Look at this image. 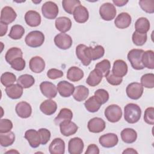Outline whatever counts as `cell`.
I'll list each match as a JSON object with an SVG mask.
<instances>
[{"label":"cell","instance_id":"277c9868","mask_svg":"<svg viewBox=\"0 0 154 154\" xmlns=\"http://www.w3.org/2000/svg\"><path fill=\"white\" fill-rule=\"evenodd\" d=\"M104 114L109 122L111 123H116L119 122L122 118V111L119 105L112 104L106 108Z\"/></svg>","mask_w":154,"mask_h":154},{"label":"cell","instance_id":"4316f807","mask_svg":"<svg viewBox=\"0 0 154 154\" xmlns=\"http://www.w3.org/2000/svg\"><path fill=\"white\" fill-rule=\"evenodd\" d=\"M23 87L18 84H13L6 87L5 92L7 96L12 99H19L23 94Z\"/></svg>","mask_w":154,"mask_h":154},{"label":"cell","instance_id":"f35d334b","mask_svg":"<svg viewBox=\"0 0 154 154\" xmlns=\"http://www.w3.org/2000/svg\"><path fill=\"white\" fill-rule=\"evenodd\" d=\"M80 5L81 2L79 0H63L62 1L63 9L70 14H73L75 8Z\"/></svg>","mask_w":154,"mask_h":154},{"label":"cell","instance_id":"ac0fdd59","mask_svg":"<svg viewBox=\"0 0 154 154\" xmlns=\"http://www.w3.org/2000/svg\"><path fill=\"white\" fill-rule=\"evenodd\" d=\"M15 110L18 116L22 119L30 117L32 113V108L30 104L24 101L19 102L16 106Z\"/></svg>","mask_w":154,"mask_h":154},{"label":"cell","instance_id":"f6af8a7d","mask_svg":"<svg viewBox=\"0 0 154 154\" xmlns=\"http://www.w3.org/2000/svg\"><path fill=\"white\" fill-rule=\"evenodd\" d=\"M111 68V63L108 60L105 59L100 62L97 63L95 66V69L99 70L105 76L109 71Z\"/></svg>","mask_w":154,"mask_h":154},{"label":"cell","instance_id":"30bf717a","mask_svg":"<svg viewBox=\"0 0 154 154\" xmlns=\"http://www.w3.org/2000/svg\"><path fill=\"white\" fill-rule=\"evenodd\" d=\"M40 89L42 93L47 98H54L57 94V88L52 82L43 81L40 84Z\"/></svg>","mask_w":154,"mask_h":154},{"label":"cell","instance_id":"ba28073f","mask_svg":"<svg viewBox=\"0 0 154 154\" xmlns=\"http://www.w3.org/2000/svg\"><path fill=\"white\" fill-rule=\"evenodd\" d=\"M54 43L58 48L66 50L71 47L72 45V38L69 35L61 32L54 37Z\"/></svg>","mask_w":154,"mask_h":154},{"label":"cell","instance_id":"db71d44e","mask_svg":"<svg viewBox=\"0 0 154 154\" xmlns=\"http://www.w3.org/2000/svg\"><path fill=\"white\" fill-rule=\"evenodd\" d=\"M63 72L57 69H51L47 72V76L51 79H55L61 78L63 76Z\"/></svg>","mask_w":154,"mask_h":154},{"label":"cell","instance_id":"ffe728a7","mask_svg":"<svg viewBox=\"0 0 154 154\" xmlns=\"http://www.w3.org/2000/svg\"><path fill=\"white\" fill-rule=\"evenodd\" d=\"M131 22L132 19L130 14L126 12L120 13L114 20L116 26L120 29H125L129 27L131 23Z\"/></svg>","mask_w":154,"mask_h":154},{"label":"cell","instance_id":"7a4b0ae2","mask_svg":"<svg viewBox=\"0 0 154 154\" xmlns=\"http://www.w3.org/2000/svg\"><path fill=\"white\" fill-rule=\"evenodd\" d=\"M144 51L143 49H133L129 51L127 57L133 69L142 70L144 68L142 63V55Z\"/></svg>","mask_w":154,"mask_h":154},{"label":"cell","instance_id":"8992f818","mask_svg":"<svg viewBox=\"0 0 154 154\" xmlns=\"http://www.w3.org/2000/svg\"><path fill=\"white\" fill-rule=\"evenodd\" d=\"M58 7L52 1H47L42 7V13L43 16L48 19H54L58 14Z\"/></svg>","mask_w":154,"mask_h":154},{"label":"cell","instance_id":"8fae6325","mask_svg":"<svg viewBox=\"0 0 154 154\" xmlns=\"http://www.w3.org/2000/svg\"><path fill=\"white\" fill-rule=\"evenodd\" d=\"M119 138L117 135L114 133L104 134L99 137V142L102 146L106 148H111L116 146L118 143Z\"/></svg>","mask_w":154,"mask_h":154},{"label":"cell","instance_id":"52a82bcc","mask_svg":"<svg viewBox=\"0 0 154 154\" xmlns=\"http://www.w3.org/2000/svg\"><path fill=\"white\" fill-rule=\"evenodd\" d=\"M126 92L128 97L137 100L141 97L143 93V87L140 83L132 82L127 86Z\"/></svg>","mask_w":154,"mask_h":154},{"label":"cell","instance_id":"4fadbf2b","mask_svg":"<svg viewBox=\"0 0 154 154\" xmlns=\"http://www.w3.org/2000/svg\"><path fill=\"white\" fill-rule=\"evenodd\" d=\"M84 142L79 137L71 138L68 143V152L70 154H81L84 149Z\"/></svg>","mask_w":154,"mask_h":154},{"label":"cell","instance_id":"d6a6232c","mask_svg":"<svg viewBox=\"0 0 154 154\" xmlns=\"http://www.w3.org/2000/svg\"><path fill=\"white\" fill-rule=\"evenodd\" d=\"M142 63L144 67L149 69H154V52L152 50L144 51L142 55Z\"/></svg>","mask_w":154,"mask_h":154},{"label":"cell","instance_id":"e575fe53","mask_svg":"<svg viewBox=\"0 0 154 154\" xmlns=\"http://www.w3.org/2000/svg\"><path fill=\"white\" fill-rule=\"evenodd\" d=\"M101 105L102 104L96 99L94 95L90 97L84 103L85 108L90 112H97L100 109Z\"/></svg>","mask_w":154,"mask_h":154},{"label":"cell","instance_id":"e0dca14e","mask_svg":"<svg viewBox=\"0 0 154 154\" xmlns=\"http://www.w3.org/2000/svg\"><path fill=\"white\" fill-rule=\"evenodd\" d=\"M24 137L28 141L30 146L32 148H37L41 144L39 134L35 129L27 130L25 133Z\"/></svg>","mask_w":154,"mask_h":154},{"label":"cell","instance_id":"d6986e66","mask_svg":"<svg viewBox=\"0 0 154 154\" xmlns=\"http://www.w3.org/2000/svg\"><path fill=\"white\" fill-rule=\"evenodd\" d=\"M40 14L34 10H29L25 14V20L28 25L31 27L38 26L41 23Z\"/></svg>","mask_w":154,"mask_h":154},{"label":"cell","instance_id":"d590c367","mask_svg":"<svg viewBox=\"0 0 154 154\" xmlns=\"http://www.w3.org/2000/svg\"><path fill=\"white\" fill-rule=\"evenodd\" d=\"M23 53L22 50L16 47H13L10 48L5 54V59L6 61L8 64H11V63L16 58L18 57H22Z\"/></svg>","mask_w":154,"mask_h":154},{"label":"cell","instance_id":"4dcf8cb0","mask_svg":"<svg viewBox=\"0 0 154 154\" xmlns=\"http://www.w3.org/2000/svg\"><path fill=\"white\" fill-rule=\"evenodd\" d=\"M89 94V90L84 85H78L75 88L73 93V98L78 102H82L87 99Z\"/></svg>","mask_w":154,"mask_h":154},{"label":"cell","instance_id":"6f0895ef","mask_svg":"<svg viewBox=\"0 0 154 154\" xmlns=\"http://www.w3.org/2000/svg\"><path fill=\"white\" fill-rule=\"evenodd\" d=\"M112 2L118 7H123L125 5H126L128 1H125V0H112Z\"/></svg>","mask_w":154,"mask_h":154},{"label":"cell","instance_id":"9a60e30c","mask_svg":"<svg viewBox=\"0 0 154 154\" xmlns=\"http://www.w3.org/2000/svg\"><path fill=\"white\" fill-rule=\"evenodd\" d=\"M59 126L61 134L65 137H69L75 134L78 129V126L71 120L63 121Z\"/></svg>","mask_w":154,"mask_h":154},{"label":"cell","instance_id":"2e32d148","mask_svg":"<svg viewBox=\"0 0 154 154\" xmlns=\"http://www.w3.org/2000/svg\"><path fill=\"white\" fill-rule=\"evenodd\" d=\"M57 88L59 94L64 97H70L73 94L75 90L74 85L66 81H60L57 84Z\"/></svg>","mask_w":154,"mask_h":154},{"label":"cell","instance_id":"60d3db41","mask_svg":"<svg viewBox=\"0 0 154 154\" xmlns=\"http://www.w3.org/2000/svg\"><path fill=\"white\" fill-rule=\"evenodd\" d=\"M24 33L25 29L22 25H14L11 28L8 36L13 40H19L22 37Z\"/></svg>","mask_w":154,"mask_h":154},{"label":"cell","instance_id":"7bdbcfd3","mask_svg":"<svg viewBox=\"0 0 154 154\" xmlns=\"http://www.w3.org/2000/svg\"><path fill=\"white\" fill-rule=\"evenodd\" d=\"M141 84L147 88H153L154 87V74L146 73L141 78Z\"/></svg>","mask_w":154,"mask_h":154},{"label":"cell","instance_id":"836d02e7","mask_svg":"<svg viewBox=\"0 0 154 154\" xmlns=\"http://www.w3.org/2000/svg\"><path fill=\"white\" fill-rule=\"evenodd\" d=\"M73 117L72 111L66 108L61 109L58 116L55 118L54 122L56 125H60V124L65 120H71Z\"/></svg>","mask_w":154,"mask_h":154},{"label":"cell","instance_id":"44dd1931","mask_svg":"<svg viewBox=\"0 0 154 154\" xmlns=\"http://www.w3.org/2000/svg\"><path fill=\"white\" fill-rule=\"evenodd\" d=\"M112 72L117 76L123 77L128 72V65L126 63L122 60H116L113 64Z\"/></svg>","mask_w":154,"mask_h":154},{"label":"cell","instance_id":"816d5d0a","mask_svg":"<svg viewBox=\"0 0 154 154\" xmlns=\"http://www.w3.org/2000/svg\"><path fill=\"white\" fill-rule=\"evenodd\" d=\"M13 128V123L11 120L4 119L0 120V133L10 132Z\"/></svg>","mask_w":154,"mask_h":154},{"label":"cell","instance_id":"83f0119b","mask_svg":"<svg viewBox=\"0 0 154 154\" xmlns=\"http://www.w3.org/2000/svg\"><path fill=\"white\" fill-rule=\"evenodd\" d=\"M84 72L76 66L70 67L67 72V78L72 82H78L84 77Z\"/></svg>","mask_w":154,"mask_h":154},{"label":"cell","instance_id":"f546056e","mask_svg":"<svg viewBox=\"0 0 154 154\" xmlns=\"http://www.w3.org/2000/svg\"><path fill=\"white\" fill-rule=\"evenodd\" d=\"M121 138L123 142L127 144L134 143L137 138V132L132 128H125L122 131Z\"/></svg>","mask_w":154,"mask_h":154},{"label":"cell","instance_id":"6da1fadb","mask_svg":"<svg viewBox=\"0 0 154 154\" xmlns=\"http://www.w3.org/2000/svg\"><path fill=\"white\" fill-rule=\"evenodd\" d=\"M141 116L140 107L135 103H129L124 108V118L129 123L134 124L138 122Z\"/></svg>","mask_w":154,"mask_h":154},{"label":"cell","instance_id":"74e56055","mask_svg":"<svg viewBox=\"0 0 154 154\" xmlns=\"http://www.w3.org/2000/svg\"><path fill=\"white\" fill-rule=\"evenodd\" d=\"M15 140V135L11 132L6 133H1L0 134V144L2 147H8L13 144Z\"/></svg>","mask_w":154,"mask_h":154},{"label":"cell","instance_id":"f907efd6","mask_svg":"<svg viewBox=\"0 0 154 154\" xmlns=\"http://www.w3.org/2000/svg\"><path fill=\"white\" fill-rule=\"evenodd\" d=\"M144 120L147 124L151 125L154 124V108L153 107H149L146 109L144 114Z\"/></svg>","mask_w":154,"mask_h":154},{"label":"cell","instance_id":"ab89813d","mask_svg":"<svg viewBox=\"0 0 154 154\" xmlns=\"http://www.w3.org/2000/svg\"><path fill=\"white\" fill-rule=\"evenodd\" d=\"M85 47H86V45H83V44L78 45L76 48V55L77 58L81 61L82 64L85 66H87L90 64L91 61L87 58L86 55L85 54L84 49Z\"/></svg>","mask_w":154,"mask_h":154},{"label":"cell","instance_id":"cb8c5ba5","mask_svg":"<svg viewBox=\"0 0 154 154\" xmlns=\"http://www.w3.org/2000/svg\"><path fill=\"white\" fill-rule=\"evenodd\" d=\"M29 66L32 72L38 73H41L45 69V63L42 57L35 56L31 58L29 60Z\"/></svg>","mask_w":154,"mask_h":154},{"label":"cell","instance_id":"484cf974","mask_svg":"<svg viewBox=\"0 0 154 154\" xmlns=\"http://www.w3.org/2000/svg\"><path fill=\"white\" fill-rule=\"evenodd\" d=\"M56 28L60 32L64 33L69 31L72 27L71 20L67 17H59L56 19L55 22Z\"/></svg>","mask_w":154,"mask_h":154},{"label":"cell","instance_id":"1f68e13d","mask_svg":"<svg viewBox=\"0 0 154 154\" xmlns=\"http://www.w3.org/2000/svg\"><path fill=\"white\" fill-rule=\"evenodd\" d=\"M149 20L144 17L138 18L135 23V31L140 33L146 34L150 29Z\"/></svg>","mask_w":154,"mask_h":154},{"label":"cell","instance_id":"f1b7e54d","mask_svg":"<svg viewBox=\"0 0 154 154\" xmlns=\"http://www.w3.org/2000/svg\"><path fill=\"white\" fill-rule=\"evenodd\" d=\"M102 73L96 69L93 70L86 79V83L91 86L95 87L100 84L103 78Z\"/></svg>","mask_w":154,"mask_h":154},{"label":"cell","instance_id":"680465c9","mask_svg":"<svg viewBox=\"0 0 154 154\" xmlns=\"http://www.w3.org/2000/svg\"><path fill=\"white\" fill-rule=\"evenodd\" d=\"M123 153H138V152L132 148H128L123 152Z\"/></svg>","mask_w":154,"mask_h":154},{"label":"cell","instance_id":"603a6c76","mask_svg":"<svg viewBox=\"0 0 154 154\" xmlns=\"http://www.w3.org/2000/svg\"><path fill=\"white\" fill-rule=\"evenodd\" d=\"M49 151L51 154H63L65 152V143L60 138L52 140L49 146Z\"/></svg>","mask_w":154,"mask_h":154},{"label":"cell","instance_id":"b9f144b4","mask_svg":"<svg viewBox=\"0 0 154 154\" xmlns=\"http://www.w3.org/2000/svg\"><path fill=\"white\" fill-rule=\"evenodd\" d=\"M16 81V75L11 72H7L2 74L1 77V84L7 87L10 86L14 84V82Z\"/></svg>","mask_w":154,"mask_h":154},{"label":"cell","instance_id":"7402d4cb","mask_svg":"<svg viewBox=\"0 0 154 154\" xmlns=\"http://www.w3.org/2000/svg\"><path fill=\"white\" fill-rule=\"evenodd\" d=\"M73 15L75 20L79 23L86 22L89 17V13L87 9L81 5L75 8Z\"/></svg>","mask_w":154,"mask_h":154},{"label":"cell","instance_id":"f5cc1de1","mask_svg":"<svg viewBox=\"0 0 154 154\" xmlns=\"http://www.w3.org/2000/svg\"><path fill=\"white\" fill-rule=\"evenodd\" d=\"M40 137L41 144L45 145L49 141L51 138V132L46 128H41L38 131Z\"/></svg>","mask_w":154,"mask_h":154},{"label":"cell","instance_id":"681fc988","mask_svg":"<svg viewBox=\"0 0 154 154\" xmlns=\"http://www.w3.org/2000/svg\"><path fill=\"white\" fill-rule=\"evenodd\" d=\"M105 77L107 82L112 85H119L122 83V82L123 81L122 78L114 75L112 73V71H109L105 76Z\"/></svg>","mask_w":154,"mask_h":154},{"label":"cell","instance_id":"bcb514c9","mask_svg":"<svg viewBox=\"0 0 154 154\" xmlns=\"http://www.w3.org/2000/svg\"><path fill=\"white\" fill-rule=\"evenodd\" d=\"M139 5L143 11L147 13H154V1L153 0H141Z\"/></svg>","mask_w":154,"mask_h":154},{"label":"cell","instance_id":"7dc6e473","mask_svg":"<svg viewBox=\"0 0 154 154\" xmlns=\"http://www.w3.org/2000/svg\"><path fill=\"white\" fill-rule=\"evenodd\" d=\"M94 96L102 105L105 103L109 99V93L102 88L97 90L94 92Z\"/></svg>","mask_w":154,"mask_h":154},{"label":"cell","instance_id":"c3c4849f","mask_svg":"<svg viewBox=\"0 0 154 154\" xmlns=\"http://www.w3.org/2000/svg\"><path fill=\"white\" fill-rule=\"evenodd\" d=\"M11 67L17 71H21L23 70L26 65L25 61L22 57H18L14 59L10 64Z\"/></svg>","mask_w":154,"mask_h":154},{"label":"cell","instance_id":"5bb4252c","mask_svg":"<svg viewBox=\"0 0 154 154\" xmlns=\"http://www.w3.org/2000/svg\"><path fill=\"white\" fill-rule=\"evenodd\" d=\"M16 17L17 14L13 8L9 6H5L1 10L0 20L1 23L8 25L12 23Z\"/></svg>","mask_w":154,"mask_h":154},{"label":"cell","instance_id":"5b68a950","mask_svg":"<svg viewBox=\"0 0 154 154\" xmlns=\"http://www.w3.org/2000/svg\"><path fill=\"white\" fill-rule=\"evenodd\" d=\"M117 13L115 6L110 3L103 4L99 8V14L101 18L106 21H109L114 19Z\"/></svg>","mask_w":154,"mask_h":154},{"label":"cell","instance_id":"9f6ffc18","mask_svg":"<svg viewBox=\"0 0 154 154\" xmlns=\"http://www.w3.org/2000/svg\"><path fill=\"white\" fill-rule=\"evenodd\" d=\"M0 26H1V34H0V36L2 37V36H4L6 34V32L7 31L8 25L0 22Z\"/></svg>","mask_w":154,"mask_h":154},{"label":"cell","instance_id":"7c38bea8","mask_svg":"<svg viewBox=\"0 0 154 154\" xmlns=\"http://www.w3.org/2000/svg\"><path fill=\"white\" fill-rule=\"evenodd\" d=\"M105 121L99 117H94L90 119L87 124V128L90 132L93 133H99L105 128Z\"/></svg>","mask_w":154,"mask_h":154},{"label":"cell","instance_id":"11a10c76","mask_svg":"<svg viewBox=\"0 0 154 154\" xmlns=\"http://www.w3.org/2000/svg\"><path fill=\"white\" fill-rule=\"evenodd\" d=\"M85 153V154H99V149L97 147V146H96V144H91L88 146Z\"/></svg>","mask_w":154,"mask_h":154},{"label":"cell","instance_id":"8d00e7d4","mask_svg":"<svg viewBox=\"0 0 154 154\" xmlns=\"http://www.w3.org/2000/svg\"><path fill=\"white\" fill-rule=\"evenodd\" d=\"M35 83L34 77L29 74L20 75L17 79V84L24 88H28L33 85Z\"/></svg>","mask_w":154,"mask_h":154},{"label":"cell","instance_id":"ee69618b","mask_svg":"<svg viewBox=\"0 0 154 154\" xmlns=\"http://www.w3.org/2000/svg\"><path fill=\"white\" fill-rule=\"evenodd\" d=\"M147 38V34L140 33L137 31H134L132 36V42L137 46H143L146 42Z\"/></svg>","mask_w":154,"mask_h":154},{"label":"cell","instance_id":"3957f363","mask_svg":"<svg viewBox=\"0 0 154 154\" xmlns=\"http://www.w3.org/2000/svg\"><path fill=\"white\" fill-rule=\"evenodd\" d=\"M45 35L40 31H32L29 32L25 38L26 45L31 48H38L43 45Z\"/></svg>","mask_w":154,"mask_h":154},{"label":"cell","instance_id":"d4e9b609","mask_svg":"<svg viewBox=\"0 0 154 154\" xmlns=\"http://www.w3.org/2000/svg\"><path fill=\"white\" fill-rule=\"evenodd\" d=\"M57 109V103L49 99L43 101L40 105V111L45 114L51 116L54 114Z\"/></svg>","mask_w":154,"mask_h":154},{"label":"cell","instance_id":"9c48e42d","mask_svg":"<svg viewBox=\"0 0 154 154\" xmlns=\"http://www.w3.org/2000/svg\"><path fill=\"white\" fill-rule=\"evenodd\" d=\"M84 51L87 58L90 61L96 60L102 58L105 53L103 47L100 45H97L94 48L86 46Z\"/></svg>","mask_w":154,"mask_h":154}]
</instances>
